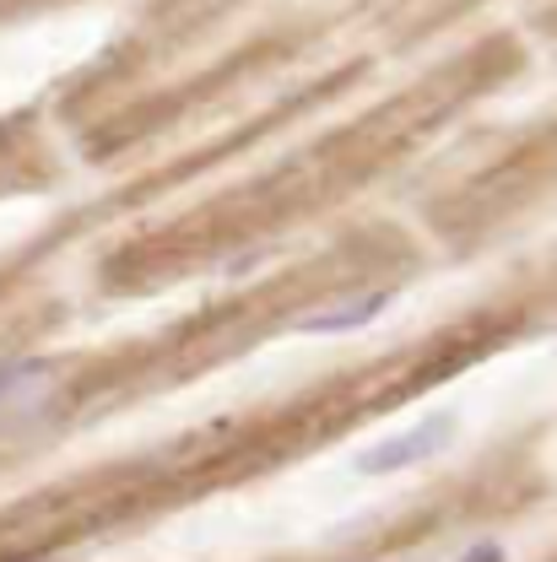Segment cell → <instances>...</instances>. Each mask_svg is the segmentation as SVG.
<instances>
[{"label":"cell","mask_w":557,"mask_h":562,"mask_svg":"<svg viewBox=\"0 0 557 562\" xmlns=\"http://www.w3.org/2000/svg\"><path fill=\"white\" fill-rule=\"evenodd\" d=\"M449 438H455V417H427L417 427H406V432H390V438H379L374 449H363L352 465L363 471V476H390V471H412L422 460H433L438 449H449Z\"/></svg>","instance_id":"obj_1"},{"label":"cell","mask_w":557,"mask_h":562,"mask_svg":"<svg viewBox=\"0 0 557 562\" xmlns=\"http://www.w3.org/2000/svg\"><path fill=\"white\" fill-rule=\"evenodd\" d=\"M385 308H390V292H363V297H347V303H336V308H320V314L298 319V330H303V336H342V330L374 325Z\"/></svg>","instance_id":"obj_2"},{"label":"cell","mask_w":557,"mask_h":562,"mask_svg":"<svg viewBox=\"0 0 557 562\" xmlns=\"http://www.w3.org/2000/svg\"><path fill=\"white\" fill-rule=\"evenodd\" d=\"M49 379H55V362H44V357H5L0 362V406L44 390Z\"/></svg>","instance_id":"obj_3"},{"label":"cell","mask_w":557,"mask_h":562,"mask_svg":"<svg viewBox=\"0 0 557 562\" xmlns=\"http://www.w3.org/2000/svg\"><path fill=\"white\" fill-rule=\"evenodd\" d=\"M460 562H509V552H503L498 541H477V547H471Z\"/></svg>","instance_id":"obj_4"}]
</instances>
